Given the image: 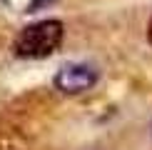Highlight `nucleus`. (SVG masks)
Masks as SVG:
<instances>
[{"label":"nucleus","instance_id":"obj_1","mask_svg":"<svg viewBox=\"0 0 152 150\" xmlns=\"http://www.w3.org/2000/svg\"><path fill=\"white\" fill-rule=\"evenodd\" d=\"M62 35H65V25L60 20H55V18L40 20L35 25H28V28L15 38V55L23 58V60L50 58V55L60 48Z\"/></svg>","mask_w":152,"mask_h":150},{"label":"nucleus","instance_id":"obj_2","mask_svg":"<svg viewBox=\"0 0 152 150\" xmlns=\"http://www.w3.org/2000/svg\"><path fill=\"white\" fill-rule=\"evenodd\" d=\"M97 83V70L85 62H70V65L60 68L55 75V88L65 95H80V93L90 90Z\"/></svg>","mask_w":152,"mask_h":150},{"label":"nucleus","instance_id":"obj_3","mask_svg":"<svg viewBox=\"0 0 152 150\" xmlns=\"http://www.w3.org/2000/svg\"><path fill=\"white\" fill-rule=\"evenodd\" d=\"M55 0H33V3L28 5V12H37V10H42L45 5H53Z\"/></svg>","mask_w":152,"mask_h":150},{"label":"nucleus","instance_id":"obj_4","mask_svg":"<svg viewBox=\"0 0 152 150\" xmlns=\"http://www.w3.org/2000/svg\"><path fill=\"white\" fill-rule=\"evenodd\" d=\"M147 35H150V43H152V20H150V28H147Z\"/></svg>","mask_w":152,"mask_h":150}]
</instances>
